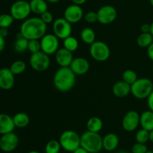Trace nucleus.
Returning a JSON list of instances; mask_svg holds the SVG:
<instances>
[{
	"label": "nucleus",
	"mask_w": 153,
	"mask_h": 153,
	"mask_svg": "<svg viewBox=\"0 0 153 153\" xmlns=\"http://www.w3.org/2000/svg\"><path fill=\"white\" fill-rule=\"evenodd\" d=\"M47 25L40 17L27 18L20 26V32L27 40H40L46 34Z\"/></svg>",
	"instance_id": "f257e3e1"
},
{
	"label": "nucleus",
	"mask_w": 153,
	"mask_h": 153,
	"mask_svg": "<svg viewBox=\"0 0 153 153\" xmlns=\"http://www.w3.org/2000/svg\"><path fill=\"white\" fill-rule=\"evenodd\" d=\"M53 82L58 91L68 92L76 83V74L70 67H61L55 73Z\"/></svg>",
	"instance_id": "f03ea898"
},
{
	"label": "nucleus",
	"mask_w": 153,
	"mask_h": 153,
	"mask_svg": "<svg viewBox=\"0 0 153 153\" xmlns=\"http://www.w3.org/2000/svg\"><path fill=\"white\" fill-rule=\"evenodd\" d=\"M81 146L89 153H99L103 148L102 137L99 133L87 130L81 136Z\"/></svg>",
	"instance_id": "7ed1b4c3"
},
{
	"label": "nucleus",
	"mask_w": 153,
	"mask_h": 153,
	"mask_svg": "<svg viewBox=\"0 0 153 153\" xmlns=\"http://www.w3.org/2000/svg\"><path fill=\"white\" fill-rule=\"evenodd\" d=\"M152 91L153 82L149 78L143 77L137 79L132 85H131V92L136 98H146Z\"/></svg>",
	"instance_id": "20e7f679"
},
{
	"label": "nucleus",
	"mask_w": 153,
	"mask_h": 153,
	"mask_svg": "<svg viewBox=\"0 0 153 153\" xmlns=\"http://www.w3.org/2000/svg\"><path fill=\"white\" fill-rule=\"evenodd\" d=\"M59 142L61 148L69 152H73L81 146V136L74 130H67L61 134Z\"/></svg>",
	"instance_id": "39448f33"
},
{
	"label": "nucleus",
	"mask_w": 153,
	"mask_h": 153,
	"mask_svg": "<svg viewBox=\"0 0 153 153\" xmlns=\"http://www.w3.org/2000/svg\"><path fill=\"white\" fill-rule=\"evenodd\" d=\"M10 15L14 20H26L31 12L29 2L25 0L16 1L10 6Z\"/></svg>",
	"instance_id": "423d86ee"
},
{
	"label": "nucleus",
	"mask_w": 153,
	"mask_h": 153,
	"mask_svg": "<svg viewBox=\"0 0 153 153\" xmlns=\"http://www.w3.org/2000/svg\"><path fill=\"white\" fill-rule=\"evenodd\" d=\"M90 53L91 57L96 61L105 62L110 56V48L107 44L103 41H95L91 44Z\"/></svg>",
	"instance_id": "0eeeda50"
},
{
	"label": "nucleus",
	"mask_w": 153,
	"mask_h": 153,
	"mask_svg": "<svg viewBox=\"0 0 153 153\" xmlns=\"http://www.w3.org/2000/svg\"><path fill=\"white\" fill-rule=\"evenodd\" d=\"M30 64L31 68L36 71L42 72L46 70L50 64V59L49 55L42 50L31 53L30 57Z\"/></svg>",
	"instance_id": "6e6552de"
},
{
	"label": "nucleus",
	"mask_w": 153,
	"mask_h": 153,
	"mask_svg": "<svg viewBox=\"0 0 153 153\" xmlns=\"http://www.w3.org/2000/svg\"><path fill=\"white\" fill-rule=\"evenodd\" d=\"M53 32L57 38L64 40L72 34V26L65 18H58L53 22Z\"/></svg>",
	"instance_id": "1a4fd4ad"
},
{
	"label": "nucleus",
	"mask_w": 153,
	"mask_h": 153,
	"mask_svg": "<svg viewBox=\"0 0 153 153\" xmlns=\"http://www.w3.org/2000/svg\"><path fill=\"white\" fill-rule=\"evenodd\" d=\"M41 50L47 55H52L58 50L59 40L53 34H46L40 39Z\"/></svg>",
	"instance_id": "9d476101"
},
{
	"label": "nucleus",
	"mask_w": 153,
	"mask_h": 153,
	"mask_svg": "<svg viewBox=\"0 0 153 153\" xmlns=\"http://www.w3.org/2000/svg\"><path fill=\"white\" fill-rule=\"evenodd\" d=\"M97 13L98 16V22L103 25L112 23L116 20L117 16L116 8L109 4L101 7Z\"/></svg>",
	"instance_id": "9b49d317"
},
{
	"label": "nucleus",
	"mask_w": 153,
	"mask_h": 153,
	"mask_svg": "<svg viewBox=\"0 0 153 153\" xmlns=\"http://www.w3.org/2000/svg\"><path fill=\"white\" fill-rule=\"evenodd\" d=\"M19 137L13 132L1 135L0 137V149L4 152H11L17 148Z\"/></svg>",
	"instance_id": "f8f14e48"
},
{
	"label": "nucleus",
	"mask_w": 153,
	"mask_h": 153,
	"mask_svg": "<svg viewBox=\"0 0 153 153\" xmlns=\"http://www.w3.org/2000/svg\"><path fill=\"white\" fill-rule=\"evenodd\" d=\"M140 124V115L135 110H130L124 116L122 121L123 128L128 132L134 131Z\"/></svg>",
	"instance_id": "ddd939ff"
},
{
	"label": "nucleus",
	"mask_w": 153,
	"mask_h": 153,
	"mask_svg": "<svg viewBox=\"0 0 153 153\" xmlns=\"http://www.w3.org/2000/svg\"><path fill=\"white\" fill-rule=\"evenodd\" d=\"M83 17V10L80 5L73 4L69 5L65 9L64 13V18H65L70 23L79 22Z\"/></svg>",
	"instance_id": "4468645a"
},
{
	"label": "nucleus",
	"mask_w": 153,
	"mask_h": 153,
	"mask_svg": "<svg viewBox=\"0 0 153 153\" xmlns=\"http://www.w3.org/2000/svg\"><path fill=\"white\" fill-rule=\"evenodd\" d=\"M15 82L14 74L10 68L0 69V88L3 90H10L13 88Z\"/></svg>",
	"instance_id": "2eb2a0df"
},
{
	"label": "nucleus",
	"mask_w": 153,
	"mask_h": 153,
	"mask_svg": "<svg viewBox=\"0 0 153 153\" xmlns=\"http://www.w3.org/2000/svg\"><path fill=\"white\" fill-rule=\"evenodd\" d=\"M70 68L76 75H82L89 70L90 63L87 58L83 57H77L73 58Z\"/></svg>",
	"instance_id": "dca6fc26"
},
{
	"label": "nucleus",
	"mask_w": 153,
	"mask_h": 153,
	"mask_svg": "<svg viewBox=\"0 0 153 153\" xmlns=\"http://www.w3.org/2000/svg\"><path fill=\"white\" fill-rule=\"evenodd\" d=\"M55 60L61 67H70L73 60V54L65 48H61L55 52Z\"/></svg>",
	"instance_id": "f3484780"
},
{
	"label": "nucleus",
	"mask_w": 153,
	"mask_h": 153,
	"mask_svg": "<svg viewBox=\"0 0 153 153\" xmlns=\"http://www.w3.org/2000/svg\"><path fill=\"white\" fill-rule=\"evenodd\" d=\"M15 128L13 117L5 113H0V134L13 132Z\"/></svg>",
	"instance_id": "a211bd4d"
},
{
	"label": "nucleus",
	"mask_w": 153,
	"mask_h": 153,
	"mask_svg": "<svg viewBox=\"0 0 153 153\" xmlns=\"http://www.w3.org/2000/svg\"><path fill=\"white\" fill-rule=\"evenodd\" d=\"M120 140L117 134L109 133L102 138V147L108 152H112L117 148Z\"/></svg>",
	"instance_id": "6ab92c4d"
},
{
	"label": "nucleus",
	"mask_w": 153,
	"mask_h": 153,
	"mask_svg": "<svg viewBox=\"0 0 153 153\" xmlns=\"http://www.w3.org/2000/svg\"><path fill=\"white\" fill-rule=\"evenodd\" d=\"M113 93L118 98L126 97L131 92V85L126 82L125 81L120 80L115 82L112 88Z\"/></svg>",
	"instance_id": "aec40b11"
},
{
	"label": "nucleus",
	"mask_w": 153,
	"mask_h": 153,
	"mask_svg": "<svg viewBox=\"0 0 153 153\" xmlns=\"http://www.w3.org/2000/svg\"><path fill=\"white\" fill-rule=\"evenodd\" d=\"M140 124L142 128L151 131L153 130V112L150 110H146L140 116Z\"/></svg>",
	"instance_id": "412c9836"
},
{
	"label": "nucleus",
	"mask_w": 153,
	"mask_h": 153,
	"mask_svg": "<svg viewBox=\"0 0 153 153\" xmlns=\"http://www.w3.org/2000/svg\"><path fill=\"white\" fill-rule=\"evenodd\" d=\"M46 0H30L29 4L31 12L41 15L48 10V4Z\"/></svg>",
	"instance_id": "4be33fe9"
},
{
	"label": "nucleus",
	"mask_w": 153,
	"mask_h": 153,
	"mask_svg": "<svg viewBox=\"0 0 153 153\" xmlns=\"http://www.w3.org/2000/svg\"><path fill=\"white\" fill-rule=\"evenodd\" d=\"M13 123L15 124V127L17 128H25L29 124L30 118L25 112H19L15 114L13 117Z\"/></svg>",
	"instance_id": "5701e85b"
},
{
	"label": "nucleus",
	"mask_w": 153,
	"mask_h": 153,
	"mask_svg": "<svg viewBox=\"0 0 153 153\" xmlns=\"http://www.w3.org/2000/svg\"><path fill=\"white\" fill-rule=\"evenodd\" d=\"M103 126V122L102 119L99 117L94 116L91 117L88 119V122H87V128L88 130L92 132H96V133H99L100 130H102Z\"/></svg>",
	"instance_id": "b1692460"
},
{
	"label": "nucleus",
	"mask_w": 153,
	"mask_h": 153,
	"mask_svg": "<svg viewBox=\"0 0 153 153\" xmlns=\"http://www.w3.org/2000/svg\"><path fill=\"white\" fill-rule=\"evenodd\" d=\"M28 40L23 37L19 32L16 35V39L13 44V49L16 52H23L28 50Z\"/></svg>",
	"instance_id": "393cba45"
},
{
	"label": "nucleus",
	"mask_w": 153,
	"mask_h": 153,
	"mask_svg": "<svg viewBox=\"0 0 153 153\" xmlns=\"http://www.w3.org/2000/svg\"><path fill=\"white\" fill-rule=\"evenodd\" d=\"M81 38L88 44H92L94 42H95L96 39V33L92 28H85L81 32Z\"/></svg>",
	"instance_id": "a878e982"
},
{
	"label": "nucleus",
	"mask_w": 153,
	"mask_h": 153,
	"mask_svg": "<svg viewBox=\"0 0 153 153\" xmlns=\"http://www.w3.org/2000/svg\"><path fill=\"white\" fill-rule=\"evenodd\" d=\"M153 43V36L150 32L142 33L139 34L137 38V44L139 46L143 48H147Z\"/></svg>",
	"instance_id": "bb28decb"
},
{
	"label": "nucleus",
	"mask_w": 153,
	"mask_h": 153,
	"mask_svg": "<svg viewBox=\"0 0 153 153\" xmlns=\"http://www.w3.org/2000/svg\"><path fill=\"white\" fill-rule=\"evenodd\" d=\"M78 47H79V41L76 38L70 35L64 40V48L71 52L76 51Z\"/></svg>",
	"instance_id": "cd10ccee"
},
{
	"label": "nucleus",
	"mask_w": 153,
	"mask_h": 153,
	"mask_svg": "<svg viewBox=\"0 0 153 153\" xmlns=\"http://www.w3.org/2000/svg\"><path fill=\"white\" fill-rule=\"evenodd\" d=\"M25 68H26V64L25 63V62L22 61V60H17V61L13 62L10 64V70L14 75H18L23 73Z\"/></svg>",
	"instance_id": "c85d7f7f"
},
{
	"label": "nucleus",
	"mask_w": 153,
	"mask_h": 153,
	"mask_svg": "<svg viewBox=\"0 0 153 153\" xmlns=\"http://www.w3.org/2000/svg\"><path fill=\"white\" fill-rule=\"evenodd\" d=\"M61 146L59 141L56 140H49L45 146V153H59Z\"/></svg>",
	"instance_id": "c756f323"
},
{
	"label": "nucleus",
	"mask_w": 153,
	"mask_h": 153,
	"mask_svg": "<svg viewBox=\"0 0 153 153\" xmlns=\"http://www.w3.org/2000/svg\"><path fill=\"white\" fill-rule=\"evenodd\" d=\"M137 79L138 78H137V73L134 70H131V69L126 70L123 74V80L125 81L129 85H132Z\"/></svg>",
	"instance_id": "7c9ffc66"
},
{
	"label": "nucleus",
	"mask_w": 153,
	"mask_h": 153,
	"mask_svg": "<svg viewBox=\"0 0 153 153\" xmlns=\"http://www.w3.org/2000/svg\"><path fill=\"white\" fill-rule=\"evenodd\" d=\"M135 140L137 142L146 144L149 140V131L142 128L136 133Z\"/></svg>",
	"instance_id": "2f4dec72"
},
{
	"label": "nucleus",
	"mask_w": 153,
	"mask_h": 153,
	"mask_svg": "<svg viewBox=\"0 0 153 153\" xmlns=\"http://www.w3.org/2000/svg\"><path fill=\"white\" fill-rule=\"evenodd\" d=\"M14 21L13 16L8 14H2L0 15V28H8Z\"/></svg>",
	"instance_id": "473e14b6"
},
{
	"label": "nucleus",
	"mask_w": 153,
	"mask_h": 153,
	"mask_svg": "<svg viewBox=\"0 0 153 153\" xmlns=\"http://www.w3.org/2000/svg\"><path fill=\"white\" fill-rule=\"evenodd\" d=\"M28 50L31 52H39L41 50V44H40V40H28Z\"/></svg>",
	"instance_id": "72a5a7b5"
},
{
	"label": "nucleus",
	"mask_w": 153,
	"mask_h": 153,
	"mask_svg": "<svg viewBox=\"0 0 153 153\" xmlns=\"http://www.w3.org/2000/svg\"><path fill=\"white\" fill-rule=\"evenodd\" d=\"M148 151V148L144 143L136 142L132 146L131 152L132 153H146Z\"/></svg>",
	"instance_id": "f704fd0d"
},
{
	"label": "nucleus",
	"mask_w": 153,
	"mask_h": 153,
	"mask_svg": "<svg viewBox=\"0 0 153 153\" xmlns=\"http://www.w3.org/2000/svg\"><path fill=\"white\" fill-rule=\"evenodd\" d=\"M85 20L88 23H94L98 21L97 13L95 11H89L85 15Z\"/></svg>",
	"instance_id": "c9c22d12"
},
{
	"label": "nucleus",
	"mask_w": 153,
	"mask_h": 153,
	"mask_svg": "<svg viewBox=\"0 0 153 153\" xmlns=\"http://www.w3.org/2000/svg\"><path fill=\"white\" fill-rule=\"evenodd\" d=\"M40 18H41L42 20H43L46 25L51 23V22H52V21H53V15H52V14L51 13V12H49V10L42 14L40 15Z\"/></svg>",
	"instance_id": "e433bc0d"
},
{
	"label": "nucleus",
	"mask_w": 153,
	"mask_h": 153,
	"mask_svg": "<svg viewBox=\"0 0 153 153\" xmlns=\"http://www.w3.org/2000/svg\"><path fill=\"white\" fill-rule=\"evenodd\" d=\"M140 31L142 33L150 32V24L144 23L140 27Z\"/></svg>",
	"instance_id": "4c0bfd02"
},
{
	"label": "nucleus",
	"mask_w": 153,
	"mask_h": 153,
	"mask_svg": "<svg viewBox=\"0 0 153 153\" xmlns=\"http://www.w3.org/2000/svg\"><path fill=\"white\" fill-rule=\"evenodd\" d=\"M147 98H148V100H147L148 106H149V110H152L153 112V91L152 92V93L149 94V96Z\"/></svg>",
	"instance_id": "58836bf2"
},
{
	"label": "nucleus",
	"mask_w": 153,
	"mask_h": 153,
	"mask_svg": "<svg viewBox=\"0 0 153 153\" xmlns=\"http://www.w3.org/2000/svg\"><path fill=\"white\" fill-rule=\"evenodd\" d=\"M147 54L150 60L153 62V43L147 47Z\"/></svg>",
	"instance_id": "ea45409f"
},
{
	"label": "nucleus",
	"mask_w": 153,
	"mask_h": 153,
	"mask_svg": "<svg viewBox=\"0 0 153 153\" xmlns=\"http://www.w3.org/2000/svg\"><path fill=\"white\" fill-rule=\"evenodd\" d=\"M5 46V41H4V38L0 34V52H2Z\"/></svg>",
	"instance_id": "a19ab883"
},
{
	"label": "nucleus",
	"mask_w": 153,
	"mask_h": 153,
	"mask_svg": "<svg viewBox=\"0 0 153 153\" xmlns=\"http://www.w3.org/2000/svg\"><path fill=\"white\" fill-rule=\"evenodd\" d=\"M0 34L3 38H5L8 34V29H7V28H0Z\"/></svg>",
	"instance_id": "79ce46f5"
},
{
	"label": "nucleus",
	"mask_w": 153,
	"mask_h": 153,
	"mask_svg": "<svg viewBox=\"0 0 153 153\" xmlns=\"http://www.w3.org/2000/svg\"><path fill=\"white\" fill-rule=\"evenodd\" d=\"M73 153H89V152H88L87 151L85 148H84L83 147L79 146V148H76V149L75 150Z\"/></svg>",
	"instance_id": "37998d69"
},
{
	"label": "nucleus",
	"mask_w": 153,
	"mask_h": 153,
	"mask_svg": "<svg viewBox=\"0 0 153 153\" xmlns=\"http://www.w3.org/2000/svg\"><path fill=\"white\" fill-rule=\"evenodd\" d=\"M73 2V4H78V5H81V4H83L86 2L87 0H71Z\"/></svg>",
	"instance_id": "c03bdc74"
},
{
	"label": "nucleus",
	"mask_w": 153,
	"mask_h": 153,
	"mask_svg": "<svg viewBox=\"0 0 153 153\" xmlns=\"http://www.w3.org/2000/svg\"><path fill=\"white\" fill-rule=\"evenodd\" d=\"M149 141L153 143V130L149 131Z\"/></svg>",
	"instance_id": "a18cd8bd"
},
{
	"label": "nucleus",
	"mask_w": 153,
	"mask_h": 153,
	"mask_svg": "<svg viewBox=\"0 0 153 153\" xmlns=\"http://www.w3.org/2000/svg\"><path fill=\"white\" fill-rule=\"evenodd\" d=\"M46 2H49V3H58V2H60L61 1V0H46Z\"/></svg>",
	"instance_id": "49530a36"
},
{
	"label": "nucleus",
	"mask_w": 153,
	"mask_h": 153,
	"mask_svg": "<svg viewBox=\"0 0 153 153\" xmlns=\"http://www.w3.org/2000/svg\"><path fill=\"white\" fill-rule=\"evenodd\" d=\"M150 33L152 34V35L153 36V22L150 24Z\"/></svg>",
	"instance_id": "de8ad7c7"
},
{
	"label": "nucleus",
	"mask_w": 153,
	"mask_h": 153,
	"mask_svg": "<svg viewBox=\"0 0 153 153\" xmlns=\"http://www.w3.org/2000/svg\"><path fill=\"white\" fill-rule=\"evenodd\" d=\"M28 153H40V152H37V151H30V152H28Z\"/></svg>",
	"instance_id": "09e8293b"
},
{
	"label": "nucleus",
	"mask_w": 153,
	"mask_h": 153,
	"mask_svg": "<svg viewBox=\"0 0 153 153\" xmlns=\"http://www.w3.org/2000/svg\"><path fill=\"white\" fill-rule=\"evenodd\" d=\"M149 2H150V4H151V5H152V7H153V0H149Z\"/></svg>",
	"instance_id": "8fccbe9b"
},
{
	"label": "nucleus",
	"mask_w": 153,
	"mask_h": 153,
	"mask_svg": "<svg viewBox=\"0 0 153 153\" xmlns=\"http://www.w3.org/2000/svg\"><path fill=\"white\" fill-rule=\"evenodd\" d=\"M117 153H127L126 152H125V151H120V152H117Z\"/></svg>",
	"instance_id": "3c124183"
},
{
	"label": "nucleus",
	"mask_w": 153,
	"mask_h": 153,
	"mask_svg": "<svg viewBox=\"0 0 153 153\" xmlns=\"http://www.w3.org/2000/svg\"><path fill=\"white\" fill-rule=\"evenodd\" d=\"M146 153H153V151H149V150H148Z\"/></svg>",
	"instance_id": "603ef678"
},
{
	"label": "nucleus",
	"mask_w": 153,
	"mask_h": 153,
	"mask_svg": "<svg viewBox=\"0 0 153 153\" xmlns=\"http://www.w3.org/2000/svg\"><path fill=\"white\" fill-rule=\"evenodd\" d=\"M152 71H153V66H152Z\"/></svg>",
	"instance_id": "864d4df0"
},
{
	"label": "nucleus",
	"mask_w": 153,
	"mask_h": 153,
	"mask_svg": "<svg viewBox=\"0 0 153 153\" xmlns=\"http://www.w3.org/2000/svg\"><path fill=\"white\" fill-rule=\"evenodd\" d=\"M0 15H1V14H0Z\"/></svg>",
	"instance_id": "5fc2aeb1"
}]
</instances>
